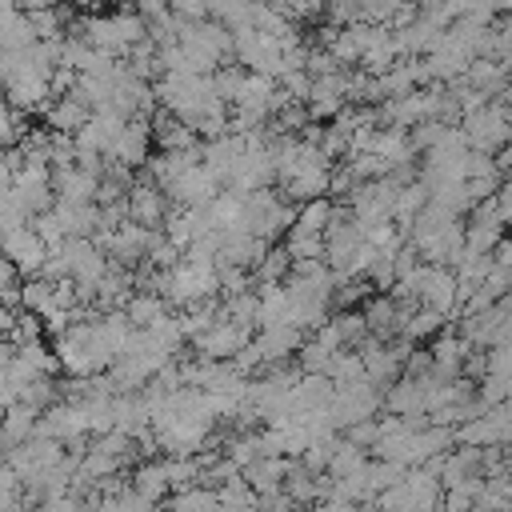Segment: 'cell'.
<instances>
[{"mask_svg": "<svg viewBox=\"0 0 512 512\" xmlns=\"http://www.w3.org/2000/svg\"><path fill=\"white\" fill-rule=\"evenodd\" d=\"M460 128H464L468 144L480 148V152H500L504 144H512V124L504 116V100H488L484 108L464 112L460 116Z\"/></svg>", "mask_w": 512, "mask_h": 512, "instance_id": "1", "label": "cell"}, {"mask_svg": "<svg viewBox=\"0 0 512 512\" xmlns=\"http://www.w3.org/2000/svg\"><path fill=\"white\" fill-rule=\"evenodd\" d=\"M384 408V388H376L368 376L360 380H348V384H336V396H332V416L340 424V432L356 420H368Z\"/></svg>", "mask_w": 512, "mask_h": 512, "instance_id": "2", "label": "cell"}, {"mask_svg": "<svg viewBox=\"0 0 512 512\" xmlns=\"http://www.w3.org/2000/svg\"><path fill=\"white\" fill-rule=\"evenodd\" d=\"M396 196H400V184L392 176H376V180H360L348 192V204H352V216L360 224H372V220L396 216Z\"/></svg>", "mask_w": 512, "mask_h": 512, "instance_id": "3", "label": "cell"}, {"mask_svg": "<svg viewBox=\"0 0 512 512\" xmlns=\"http://www.w3.org/2000/svg\"><path fill=\"white\" fill-rule=\"evenodd\" d=\"M252 332H256V328H248V324H240V320H232V316H220L208 332H200V336L192 340V348H196V356L232 360V356L252 340Z\"/></svg>", "mask_w": 512, "mask_h": 512, "instance_id": "4", "label": "cell"}, {"mask_svg": "<svg viewBox=\"0 0 512 512\" xmlns=\"http://www.w3.org/2000/svg\"><path fill=\"white\" fill-rule=\"evenodd\" d=\"M128 208H132V220H140V224H148V228H164V220H168V212H172L176 204H172V196H168L152 176L140 172V180H136L132 192H128Z\"/></svg>", "mask_w": 512, "mask_h": 512, "instance_id": "5", "label": "cell"}, {"mask_svg": "<svg viewBox=\"0 0 512 512\" xmlns=\"http://www.w3.org/2000/svg\"><path fill=\"white\" fill-rule=\"evenodd\" d=\"M48 252H52V248H48V240L36 232V224H24V228H16V232H4V256L16 260V268H20L24 276H40Z\"/></svg>", "mask_w": 512, "mask_h": 512, "instance_id": "6", "label": "cell"}, {"mask_svg": "<svg viewBox=\"0 0 512 512\" xmlns=\"http://www.w3.org/2000/svg\"><path fill=\"white\" fill-rule=\"evenodd\" d=\"M152 116H132L128 124H124V132L116 136V144H112V152L108 156H116V160H124V164H132V168H144V160L152 156Z\"/></svg>", "mask_w": 512, "mask_h": 512, "instance_id": "7", "label": "cell"}, {"mask_svg": "<svg viewBox=\"0 0 512 512\" xmlns=\"http://www.w3.org/2000/svg\"><path fill=\"white\" fill-rule=\"evenodd\" d=\"M40 116H44L48 128H56V132H72V136H76V132L92 120V108H88L76 92H64V96H52V100L44 104Z\"/></svg>", "mask_w": 512, "mask_h": 512, "instance_id": "8", "label": "cell"}, {"mask_svg": "<svg viewBox=\"0 0 512 512\" xmlns=\"http://www.w3.org/2000/svg\"><path fill=\"white\" fill-rule=\"evenodd\" d=\"M52 188L60 200H96L100 192V172H88L80 164H56L52 168Z\"/></svg>", "mask_w": 512, "mask_h": 512, "instance_id": "9", "label": "cell"}, {"mask_svg": "<svg viewBox=\"0 0 512 512\" xmlns=\"http://www.w3.org/2000/svg\"><path fill=\"white\" fill-rule=\"evenodd\" d=\"M332 216H336V200H332V196H316V200H304V204L296 208V224H292L288 232L324 236V232H328V224H332Z\"/></svg>", "mask_w": 512, "mask_h": 512, "instance_id": "10", "label": "cell"}, {"mask_svg": "<svg viewBox=\"0 0 512 512\" xmlns=\"http://www.w3.org/2000/svg\"><path fill=\"white\" fill-rule=\"evenodd\" d=\"M132 484L148 496V500H168V488H172V476H168V464L164 460H140L132 468Z\"/></svg>", "mask_w": 512, "mask_h": 512, "instance_id": "11", "label": "cell"}, {"mask_svg": "<svg viewBox=\"0 0 512 512\" xmlns=\"http://www.w3.org/2000/svg\"><path fill=\"white\" fill-rule=\"evenodd\" d=\"M288 272H292V252H288V244H272V248L264 252V260L252 268L256 284H276V280H288Z\"/></svg>", "mask_w": 512, "mask_h": 512, "instance_id": "12", "label": "cell"}, {"mask_svg": "<svg viewBox=\"0 0 512 512\" xmlns=\"http://www.w3.org/2000/svg\"><path fill=\"white\" fill-rule=\"evenodd\" d=\"M364 464H368V448L352 444L348 436H344V440H336V452H332V464H328V472H332V476H352V472H360Z\"/></svg>", "mask_w": 512, "mask_h": 512, "instance_id": "13", "label": "cell"}, {"mask_svg": "<svg viewBox=\"0 0 512 512\" xmlns=\"http://www.w3.org/2000/svg\"><path fill=\"white\" fill-rule=\"evenodd\" d=\"M164 504H172V508H216L220 492L212 484H188V488H176Z\"/></svg>", "mask_w": 512, "mask_h": 512, "instance_id": "14", "label": "cell"}, {"mask_svg": "<svg viewBox=\"0 0 512 512\" xmlns=\"http://www.w3.org/2000/svg\"><path fill=\"white\" fill-rule=\"evenodd\" d=\"M328 376H332L336 384H348V380L368 376V372H364V356H360V348H340V352L332 356V364H328Z\"/></svg>", "mask_w": 512, "mask_h": 512, "instance_id": "15", "label": "cell"}, {"mask_svg": "<svg viewBox=\"0 0 512 512\" xmlns=\"http://www.w3.org/2000/svg\"><path fill=\"white\" fill-rule=\"evenodd\" d=\"M292 260H328V240L324 236H308V232H288L284 236Z\"/></svg>", "mask_w": 512, "mask_h": 512, "instance_id": "16", "label": "cell"}, {"mask_svg": "<svg viewBox=\"0 0 512 512\" xmlns=\"http://www.w3.org/2000/svg\"><path fill=\"white\" fill-rule=\"evenodd\" d=\"M336 352H340V348H328L324 340L308 336V340L300 344L296 360H300V368H304V372H328V364H332V356H336Z\"/></svg>", "mask_w": 512, "mask_h": 512, "instance_id": "17", "label": "cell"}, {"mask_svg": "<svg viewBox=\"0 0 512 512\" xmlns=\"http://www.w3.org/2000/svg\"><path fill=\"white\" fill-rule=\"evenodd\" d=\"M244 76H248V68L240 64H220L216 72H212V84H216V96L220 100H228V104H236V96H240V88H244Z\"/></svg>", "mask_w": 512, "mask_h": 512, "instance_id": "18", "label": "cell"}, {"mask_svg": "<svg viewBox=\"0 0 512 512\" xmlns=\"http://www.w3.org/2000/svg\"><path fill=\"white\" fill-rule=\"evenodd\" d=\"M52 4H68V8H84V4H92V0H52Z\"/></svg>", "mask_w": 512, "mask_h": 512, "instance_id": "19", "label": "cell"}, {"mask_svg": "<svg viewBox=\"0 0 512 512\" xmlns=\"http://www.w3.org/2000/svg\"><path fill=\"white\" fill-rule=\"evenodd\" d=\"M104 4H116V8H120V4H124V0H104Z\"/></svg>", "mask_w": 512, "mask_h": 512, "instance_id": "20", "label": "cell"}]
</instances>
